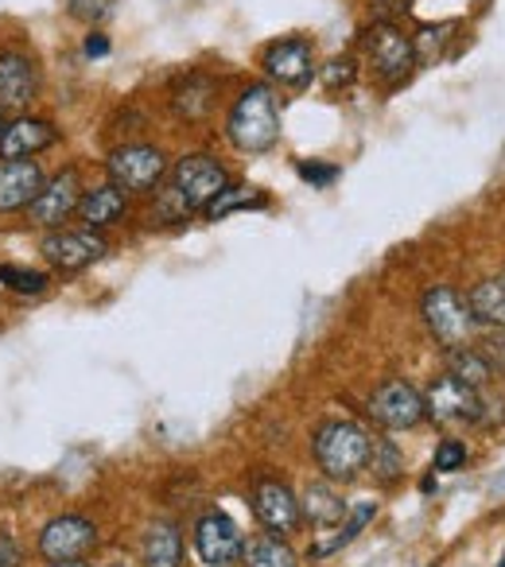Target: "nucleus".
Here are the masks:
<instances>
[{
  "label": "nucleus",
  "mask_w": 505,
  "mask_h": 567,
  "mask_svg": "<svg viewBox=\"0 0 505 567\" xmlns=\"http://www.w3.org/2000/svg\"><path fill=\"white\" fill-rule=\"evenodd\" d=\"M226 136L237 152L245 156H261V152L277 148L280 141V105L272 86L257 82V86H245L241 97L234 102L226 117Z\"/></svg>",
  "instance_id": "f257e3e1"
},
{
  "label": "nucleus",
  "mask_w": 505,
  "mask_h": 567,
  "mask_svg": "<svg viewBox=\"0 0 505 567\" xmlns=\"http://www.w3.org/2000/svg\"><path fill=\"white\" fill-rule=\"evenodd\" d=\"M316 451L319 471L331 482H354L365 471V455H370V432L354 420H327L316 427Z\"/></svg>",
  "instance_id": "f03ea898"
},
{
  "label": "nucleus",
  "mask_w": 505,
  "mask_h": 567,
  "mask_svg": "<svg viewBox=\"0 0 505 567\" xmlns=\"http://www.w3.org/2000/svg\"><path fill=\"white\" fill-rule=\"evenodd\" d=\"M420 319H424L427 334H432L443 350L471 347L474 331H478L466 300L455 288H447V284H432V288H427L424 300H420Z\"/></svg>",
  "instance_id": "7ed1b4c3"
},
{
  "label": "nucleus",
  "mask_w": 505,
  "mask_h": 567,
  "mask_svg": "<svg viewBox=\"0 0 505 567\" xmlns=\"http://www.w3.org/2000/svg\"><path fill=\"white\" fill-rule=\"evenodd\" d=\"M362 48L373 74L385 86H401L412 74V66H416V43H412V35L396 20H373V28H365L362 35Z\"/></svg>",
  "instance_id": "20e7f679"
},
{
  "label": "nucleus",
  "mask_w": 505,
  "mask_h": 567,
  "mask_svg": "<svg viewBox=\"0 0 505 567\" xmlns=\"http://www.w3.org/2000/svg\"><path fill=\"white\" fill-rule=\"evenodd\" d=\"M167 172H172L167 152L156 144H121L105 156V175L125 195H152Z\"/></svg>",
  "instance_id": "39448f33"
},
{
  "label": "nucleus",
  "mask_w": 505,
  "mask_h": 567,
  "mask_svg": "<svg viewBox=\"0 0 505 567\" xmlns=\"http://www.w3.org/2000/svg\"><path fill=\"white\" fill-rule=\"evenodd\" d=\"M167 175H172V190L183 198V206H187L190 214H203L206 206L218 198V190L229 187V172L214 156H206V152H187V156H179Z\"/></svg>",
  "instance_id": "423d86ee"
},
{
  "label": "nucleus",
  "mask_w": 505,
  "mask_h": 567,
  "mask_svg": "<svg viewBox=\"0 0 505 567\" xmlns=\"http://www.w3.org/2000/svg\"><path fill=\"white\" fill-rule=\"evenodd\" d=\"M424 416L435 420L440 427H478L482 420V393L463 381H455L451 373L432 378V385L424 389Z\"/></svg>",
  "instance_id": "0eeeda50"
},
{
  "label": "nucleus",
  "mask_w": 505,
  "mask_h": 567,
  "mask_svg": "<svg viewBox=\"0 0 505 567\" xmlns=\"http://www.w3.org/2000/svg\"><path fill=\"white\" fill-rule=\"evenodd\" d=\"M40 252L55 272H82L94 260H102L110 252V241H105L102 229H51L40 241Z\"/></svg>",
  "instance_id": "6e6552de"
},
{
  "label": "nucleus",
  "mask_w": 505,
  "mask_h": 567,
  "mask_svg": "<svg viewBox=\"0 0 505 567\" xmlns=\"http://www.w3.org/2000/svg\"><path fill=\"white\" fill-rule=\"evenodd\" d=\"M82 175L79 167H63L59 175H51L48 183H43V190L35 195V203L28 206V221L40 229H63V221H71L74 214H79V203H82Z\"/></svg>",
  "instance_id": "1a4fd4ad"
},
{
  "label": "nucleus",
  "mask_w": 505,
  "mask_h": 567,
  "mask_svg": "<svg viewBox=\"0 0 505 567\" xmlns=\"http://www.w3.org/2000/svg\"><path fill=\"white\" fill-rule=\"evenodd\" d=\"M195 551L206 567H234L245 556V536L234 517L210 509L195 520Z\"/></svg>",
  "instance_id": "9d476101"
},
{
  "label": "nucleus",
  "mask_w": 505,
  "mask_h": 567,
  "mask_svg": "<svg viewBox=\"0 0 505 567\" xmlns=\"http://www.w3.org/2000/svg\"><path fill=\"white\" fill-rule=\"evenodd\" d=\"M40 97V66L24 48L0 51V113H28Z\"/></svg>",
  "instance_id": "9b49d317"
},
{
  "label": "nucleus",
  "mask_w": 505,
  "mask_h": 567,
  "mask_svg": "<svg viewBox=\"0 0 505 567\" xmlns=\"http://www.w3.org/2000/svg\"><path fill=\"white\" fill-rule=\"evenodd\" d=\"M261 66L277 86L288 90H303L311 79H316V43L303 40V35H292V40H277L265 48Z\"/></svg>",
  "instance_id": "f8f14e48"
},
{
  "label": "nucleus",
  "mask_w": 505,
  "mask_h": 567,
  "mask_svg": "<svg viewBox=\"0 0 505 567\" xmlns=\"http://www.w3.org/2000/svg\"><path fill=\"white\" fill-rule=\"evenodd\" d=\"M365 412H370L373 424L389 427V432H409V427H416V424H424V420H427L424 416V396H420L416 389H412L409 381H401V378L385 381V385L370 396Z\"/></svg>",
  "instance_id": "ddd939ff"
},
{
  "label": "nucleus",
  "mask_w": 505,
  "mask_h": 567,
  "mask_svg": "<svg viewBox=\"0 0 505 567\" xmlns=\"http://www.w3.org/2000/svg\"><path fill=\"white\" fill-rule=\"evenodd\" d=\"M97 548V525L79 513L51 517L40 533V556L59 564V559H86Z\"/></svg>",
  "instance_id": "4468645a"
},
{
  "label": "nucleus",
  "mask_w": 505,
  "mask_h": 567,
  "mask_svg": "<svg viewBox=\"0 0 505 567\" xmlns=\"http://www.w3.org/2000/svg\"><path fill=\"white\" fill-rule=\"evenodd\" d=\"M252 513H257V520H261L272 536H285V540L300 528V520H303L300 497L288 489V482L269 478V474L252 482Z\"/></svg>",
  "instance_id": "2eb2a0df"
},
{
  "label": "nucleus",
  "mask_w": 505,
  "mask_h": 567,
  "mask_svg": "<svg viewBox=\"0 0 505 567\" xmlns=\"http://www.w3.org/2000/svg\"><path fill=\"white\" fill-rule=\"evenodd\" d=\"M59 128L48 117H32V113H20L4 125L0 136V159H35L40 152L55 148Z\"/></svg>",
  "instance_id": "dca6fc26"
},
{
  "label": "nucleus",
  "mask_w": 505,
  "mask_h": 567,
  "mask_svg": "<svg viewBox=\"0 0 505 567\" xmlns=\"http://www.w3.org/2000/svg\"><path fill=\"white\" fill-rule=\"evenodd\" d=\"M48 175L40 159H0V214H20L35 203Z\"/></svg>",
  "instance_id": "f3484780"
},
{
  "label": "nucleus",
  "mask_w": 505,
  "mask_h": 567,
  "mask_svg": "<svg viewBox=\"0 0 505 567\" xmlns=\"http://www.w3.org/2000/svg\"><path fill=\"white\" fill-rule=\"evenodd\" d=\"M378 517V502H354L347 509V517L339 520V525H331V528H319L316 533V540H311V548H308V556L311 559H331L334 551H342L350 540H354L358 533H362L370 520Z\"/></svg>",
  "instance_id": "a211bd4d"
},
{
  "label": "nucleus",
  "mask_w": 505,
  "mask_h": 567,
  "mask_svg": "<svg viewBox=\"0 0 505 567\" xmlns=\"http://www.w3.org/2000/svg\"><path fill=\"white\" fill-rule=\"evenodd\" d=\"M128 214V195L113 183H102V187H86L79 203V221L86 229H110L117 221H125Z\"/></svg>",
  "instance_id": "6ab92c4d"
},
{
  "label": "nucleus",
  "mask_w": 505,
  "mask_h": 567,
  "mask_svg": "<svg viewBox=\"0 0 505 567\" xmlns=\"http://www.w3.org/2000/svg\"><path fill=\"white\" fill-rule=\"evenodd\" d=\"M214 94H218V82H214L210 74H203V71H190L187 79H179V86L172 90L175 117L187 121V125L203 121L206 113L214 110Z\"/></svg>",
  "instance_id": "aec40b11"
},
{
  "label": "nucleus",
  "mask_w": 505,
  "mask_h": 567,
  "mask_svg": "<svg viewBox=\"0 0 505 567\" xmlns=\"http://www.w3.org/2000/svg\"><path fill=\"white\" fill-rule=\"evenodd\" d=\"M350 505L342 502V494L331 486V482H308L300 494V517L311 520L316 528H331L347 517Z\"/></svg>",
  "instance_id": "412c9836"
},
{
  "label": "nucleus",
  "mask_w": 505,
  "mask_h": 567,
  "mask_svg": "<svg viewBox=\"0 0 505 567\" xmlns=\"http://www.w3.org/2000/svg\"><path fill=\"white\" fill-rule=\"evenodd\" d=\"M144 567H183V533L172 520H152L141 544Z\"/></svg>",
  "instance_id": "4be33fe9"
},
{
  "label": "nucleus",
  "mask_w": 505,
  "mask_h": 567,
  "mask_svg": "<svg viewBox=\"0 0 505 567\" xmlns=\"http://www.w3.org/2000/svg\"><path fill=\"white\" fill-rule=\"evenodd\" d=\"M466 308H471L478 327L505 331V276H489V280L474 284L471 292H466Z\"/></svg>",
  "instance_id": "5701e85b"
},
{
  "label": "nucleus",
  "mask_w": 505,
  "mask_h": 567,
  "mask_svg": "<svg viewBox=\"0 0 505 567\" xmlns=\"http://www.w3.org/2000/svg\"><path fill=\"white\" fill-rule=\"evenodd\" d=\"M447 373L455 381H463V385H471V389H489V381H494V370H489V362H486V354H482L478 347H455V350H447Z\"/></svg>",
  "instance_id": "b1692460"
},
{
  "label": "nucleus",
  "mask_w": 505,
  "mask_h": 567,
  "mask_svg": "<svg viewBox=\"0 0 505 567\" xmlns=\"http://www.w3.org/2000/svg\"><path fill=\"white\" fill-rule=\"evenodd\" d=\"M365 471L378 486H396L404 474V455L393 440L385 435H370V455H365Z\"/></svg>",
  "instance_id": "393cba45"
},
{
  "label": "nucleus",
  "mask_w": 505,
  "mask_h": 567,
  "mask_svg": "<svg viewBox=\"0 0 505 567\" xmlns=\"http://www.w3.org/2000/svg\"><path fill=\"white\" fill-rule=\"evenodd\" d=\"M245 567H300V556L292 551V544L285 540V536H252L249 544H245Z\"/></svg>",
  "instance_id": "a878e982"
},
{
  "label": "nucleus",
  "mask_w": 505,
  "mask_h": 567,
  "mask_svg": "<svg viewBox=\"0 0 505 567\" xmlns=\"http://www.w3.org/2000/svg\"><path fill=\"white\" fill-rule=\"evenodd\" d=\"M269 206V195H265L261 187H245V183H229L226 190H218V198H214L210 206H206V218L218 221V218H229V214L237 210H265Z\"/></svg>",
  "instance_id": "bb28decb"
},
{
  "label": "nucleus",
  "mask_w": 505,
  "mask_h": 567,
  "mask_svg": "<svg viewBox=\"0 0 505 567\" xmlns=\"http://www.w3.org/2000/svg\"><path fill=\"white\" fill-rule=\"evenodd\" d=\"M0 284L17 296H43L51 280H48V272H40V268L17 265V260H0Z\"/></svg>",
  "instance_id": "cd10ccee"
},
{
  "label": "nucleus",
  "mask_w": 505,
  "mask_h": 567,
  "mask_svg": "<svg viewBox=\"0 0 505 567\" xmlns=\"http://www.w3.org/2000/svg\"><path fill=\"white\" fill-rule=\"evenodd\" d=\"M323 90L327 94H339V90H350L354 86V79H358V63L350 55H339V59H331V63L323 66Z\"/></svg>",
  "instance_id": "c85d7f7f"
},
{
  "label": "nucleus",
  "mask_w": 505,
  "mask_h": 567,
  "mask_svg": "<svg viewBox=\"0 0 505 567\" xmlns=\"http://www.w3.org/2000/svg\"><path fill=\"white\" fill-rule=\"evenodd\" d=\"M113 4L117 0H66V17L79 20V24H102L105 17L113 12Z\"/></svg>",
  "instance_id": "c756f323"
},
{
  "label": "nucleus",
  "mask_w": 505,
  "mask_h": 567,
  "mask_svg": "<svg viewBox=\"0 0 505 567\" xmlns=\"http://www.w3.org/2000/svg\"><path fill=\"white\" fill-rule=\"evenodd\" d=\"M463 466H466V443L463 440H443L440 447H435L432 471L451 474V471H463Z\"/></svg>",
  "instance_id": "7c9ffc66"
},
{
  "label": "nucleus",
  "mask_w": 505,
  "mask_h": 567,
  "mask_svg": "<svg viewBox=\"0 0 505 567\" xmlns=\"http://www.w3.org/2000/svg\"><path fill=\"white\" fill-rule=\"evenodd\" d=\"M296 172H300V179L311 183V187H327V183L339 179V167L319 164V159H300V164H296Z\"/></svg>",
  "instance_id": "2f4dec72"
},
{
  "label": "nucleus",
  "mask_w": 505,
  "mask_h": 567,
  "mask_svg": "<svg viewBox=\"0 0 505 567\" xmlns=\"http://www.w3.org/2000/svg\"><path fill=\"white\" fill-rule=\"evenodd\" d=\"M478 350L486 354L494 378H505V331H489L486 339L478 342Z\"/></svg>",
  "instance_id": "473e14b6"
},
{
  "label": "nucleus",
  "mask_w": 505,
  "mask_h": 567,
  "mask_svg": "<svg viewBox=\"0 0 505 567\" xmlns=\"http://www.w3.org/2000/svg\"><path fill=\"white\" fill-rule=\"evenodd\" d=\"M20 564H24V556H20L17 536L0 533V567H20Z\"/></svg>",
  "instance_id": "72a5a7b5"
},
{
  "label": "nucleus",
  "mask_w": 505,
  "mask_h": 567,
  "mask_svg": "<svg viewBox=\"0 0 505 567\" xmlns=\"http://www.w3.org/2000/svg\"><path fill=\"white\" fill-rule=\"evenodd\" d=\"M82 51H86V59H102V55H110V40H105L102 32H94V35H86Z\"/></svg>",
  "instance_id": "f704fd0d"
},
{
  "label": "nucleus",
  "mask_w": 505,
  "mask_h": 567,
  "mask_svg": "<svg viewBox=\"0 0 505 567\" xmlns=\"http://www.w3.org/2000/svg\"><path fill=\"white\" fill-rule=\"evenodd\" d=\"M97 567H136V564L128 556H110L105 564H97Z\"/></svg>",
  "instance_id": "c9c22d12"
},
{
  "label": "nucleus",
  "mask_w": 505,
  "mask_h": 567,
  "mask_svg": "<svg viewBox=\"0 0 505 567\" xmlns=\"http://www.w3.org/2000/svg\"><path fill=\"white\" fill-rule=\"evenodd\" d=\"M48 567H90L86 559H59V564H48Z\"/></svg>",
  "instance_id": "e433bc0d"
},
{
  "label": "nucleus",
  "mask_w": 505,
  "mask_h": 567,
  "mask_svg": "<svg viewBox=\"0 0 505 567\" xmlns=\"http://www.w3.org/2000/svg\"><path fill=\"white\" fill-rule=\"evenodd\" d=\"M4 125H9V117H4V113H0V136H4Z\"/></svg>",
  "instance_id": "4c0bfd02"
},
{
  "label": "nucleus",
  "mask_w": 505,
  "mask_h": 567,
  "mask_svg": "<svg viewBox=\"0 0 505 567\" xmlns=\"http://www.w3.org/2000/svg\"><path fill=\"white\" fill-rule=\"evenodd\" d=\"M497 567H505V556H502V564H497Z\"/></svg>",
  "instance_id": "58836bf2"
}]
</instances>
